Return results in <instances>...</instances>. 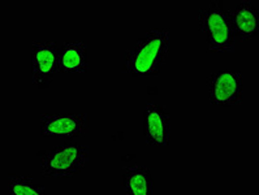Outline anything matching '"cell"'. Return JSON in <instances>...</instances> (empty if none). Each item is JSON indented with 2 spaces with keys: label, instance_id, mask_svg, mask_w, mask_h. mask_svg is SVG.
<instances>
[{
  "label": "cell",
  "instance_id": "cell-1",
  "mask_svg": "<svg viewBox=\"0 0 259 195\" xmlns=\"http://www.w3.org/2000/svg\"><path fill=\"white\" fill-rule=\"evenodd\" d=\"M169 35L167 31H150L129 51L128 73L133 78L155 76L168 55Z\"/></svg>",
  "mask_w": 259,
  "mask_h": 195
},
{
  "label": "cell",
  "instance_id": "cell-2",
  "mask_svg": "<svg viewBox=\"0 0 259 195\" xmlns=\"http://www.w3.org/2000/svg\"><path fill=\"white\" fill-rule=\"evenodd\" d=\"M201 30L206 35L211 51H229L233 40L231 15L223 3H212L199 13Z\"/></svg>",
  "mask_w": 259,
  "mask_h": 195
},
{
  "label": "cell",
  "instance_id": "cell-3",
  "mask_svg": "<svg viewBox=\"0 0 259 195\" xmlns=\"http://www.w3.org/2000/svg\"><path fill=\"white\" fill-rule=\"evenodd\" d=\"M86 150L78 143H63L45 156L43 173L49 177L74 176L85 164Z\"/></svg>",
  "mask_w": 259,
  "mask_h": 195
},
{
  "label": "cell",
  "instance_id": "cell-4",
  "mask_svg": "<svg viewBox=\"0 0 259 195\" xmlns=\"http://www.w3.org/2000/svg\"><path fill=\"white\" fill-rule=\"evenodd\" d=\"M208 96L213 106L232 107L242 98V78L235 70H222L211 74Z\"/></svg>",
  "mask_w": 259,
  "mask_h": 195
},
{
  "label": "cell",
  "instance_id": "cell-5",
  "mask_svg": "<svg viewBox=\"0 0 259 195\" xmlns=\"http://www.w3.org/2000/svg\"><path fill=\"white\" fill-rule=\"evenodd\" d=\"M86 119L82 113H52L45 115L40 134L45 138L74 139L85 134Z\"/></svg>",
  "mask_w": 259,
  "mask_h": 195
},
{
  "label": "cell",
  "instance_id": "cell-6",
  "mask_svg": "<svg viewBox=\"0 0 259 195\" xmlns=\"http://www.w3.org/2000/svg\"><path fill=\"white\" fill-rule=\"evenodd\" d=\"M33 81L40 88L51 85L59 70V50L51 42H35L31 50Z\"/></svg>",
  "mask_w": 259,
  "mask_h": 195
},
{
  "label": "cell",
  "instance_id": "cell-7",
  "mask_svg": "<svg viewBox=\"0 0 259 195\" xmlns=\"http://www.w3.org/2000/svg\"><path fill=\"white\" fill-rule=\"evenodd\" d=\"M233 37L242 42L253 40L259 31V8L253 0L241 2L235 10L229 12Z\"/></svg>",
  "mask_w": 259,
  "mask_h": 195
},
{
  "label": "cell",
  "instance_id": "cell-8",
  "mask_svg": "<svg viewBox=\"0 0 259 195\" xmlns=\"http://www.w3.org/2000/svg\"><path fill=\"white\" fill-rule=\"evenodd\" d=\"M144 134L151 146H167L169 142V117L164 106H147L144 112Z\"/></svg>",
  "mask_w": 259,
  "mask_h": 195
},
{
  "label": "cell",
  "instance_id": "cell-9",
  "mask_svg": "<svg viewBox=\"0 0 259 195\" xmlns=\"http://www.w3.org/2000/svg\"><path fill=\"white\" fill-rule=\"evenodd\" d=\"M125 195H153V178L149 168L128 165L124 168Z\"/></svg>",
  "mask_w": 259,
  "mask_h": 195
},
{
  "label": "cell",
  "instance_id": "cell-10",
  "mask_svg": "<svg viewBox=\"0 0 259 195\" xmlns=\"http://www.w3.org/2000/svg\"><path fill=\"white\" fill-rule=\"evenodd\" d=\"M59 69L65 73H82L86 69V50L81 42H68L59 50Z\"/></svg>",
  "mask_w": 259,
  "mask_h": 195
},
{
  "label": "cell",
  "instance_id": "cell-11",
  "mask_svg": "<svg viewBox=\"0 0 259 195\" xmlns=\"http://www.w3.org/2000/svg\"><path fill=\"white\" fill-rule=\"evenodd\" d=\"M10 195H46V190L33 178L15 177L11 181Z\"/></svg>",
  "mask_w": 259,
  "mask_h": 195
}]
</instances>
